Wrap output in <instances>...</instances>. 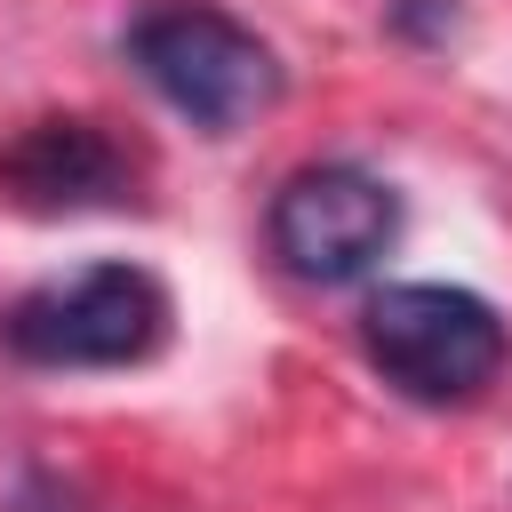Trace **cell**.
Listing matches in <instances>:
<instances>
[{
	"instance_id": "3",
	"label": "cell",
	"mask_w": 512,
	"mask_h": 512,
	"mask_svg": "<svg viewBox=\"0 0 512 512\" xmlns=\"http://www.w3.org/2000/svg\"><path fill=\"white\" fill-rule=\"evenodd\" d=\"M168 288L144 264H88L72 280L24 288L0 320L8 352L32 368H136L168 344Z\"/></svg>"
},
{
	"instance_id": "1",
	"label": "cell",
	"mask_w": 512,
	"mask_h": 512,
	"mask_svg": "<svg viewBox=\"0 0 512 512\" xmlns=\"http://www.w3.org/2000/svg\"><path fill=\"white\" fill-rule=\"evenodd\" d=\"M120 56L144 72V88L168 112H184L208 136L248 128L280 96L272 40L256 24H240L232 8H216V0H152V8H136L128 32H120Z\"/></svg>"
},
{
	"instance_id": "4",
	"label": "cell",
	"mask_w": 512,
	"mask_h": 512,
	"mask_svg": "<svg viewBox=\"0 0 512 512\" xmlns=\"http://www.w3.org/2000/svg\"><path fill=\"white\" fill-rule=\"evenodd\" d=\"M264 240H272L280 272H296L312 288H344V280L376 272L384 248L400 240V192L384 176H368L360 160H312L272 192Z\"/></svg>"
},
{
	"instance_id": "2",
	"label": "cell",
	"mask_w": 512,
	"mask_h": 512,
	"mask_svg": "<svg viewBox=\"0 0 512 512\" xmlns=\"http://www.w3.org/2000/svg\"><path fill=\"white\" fill-rule=\"evenodd\" d=\"M360 352L384 368L392 392H408L424 408H464L504 376L512 336H504L496 304L456 280H392L360 312Z\"/></svg>"
},
{
	"instance_id": "5",
	"label": "cell",
	"mask_w": 512,
	"mask_h": 512,
	"mask_svg": "<svg viewBox=\"0 0 512 512\" xmlns=\"http://www.w3.org/2000/svg\"><path fill=\"white\" fill-rule=\"evenodd\" d=\"M0 184H8V200L32 208V216H72V208H112V200H128L136 160H128L96 120L48 112V120H32V128L8 136Z\"/></svg>"
},
{
	"instance_id": "6",
	"label": "cell",
	"mask_w": 512,
	"mask_h": 512,
	"mask_svg": "<svg viewBox=\"0 0 512 512\" xmlns=\"http://www.w3.org/2000/svg\"><path fill=\"white\" fill-rule=\"evenodd\" d=\"M384 24L400 40H416V48H440L456 32V0H384Z\"/></svg>"
}]
</instances>
